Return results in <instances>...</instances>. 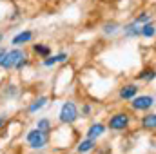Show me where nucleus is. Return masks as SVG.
Returning <instances> with one entry per match:
<instances>
[{
	"instance_id": "nucleus-1",
	"label": "nucleus",
	"mask_w": 156,
	"mask_h": 154,
	"mask_svg": "<svg viewBox=\"0 0 156 154\" xmlns=\"http://www.w3.org/2000/svg\"><path fill=\"white\" fill-rule=\"evenodd\" d=\"M24 56H27L24 49H20V47H11V49H7L5 54L2 56V60H0V67H2L4 71H11V69L16 67V64H18Z\"/></svg>"
},
{
	"instance_id": "nucleus-2",
	"label": "nucleus",
	"mask_w": 156,
	"mask_h": 154,
	"mask_svg": "<svg viewBox=\"0 0 156 154\" xmlns=\"http://www.w3.org/2000/svg\"><path fill=\"white\" fill-rule=\"evenodd\" d=\"M26 142H27V145H29L33 151H40V149H44V147L47 145V136L42 134L38 129L35 127V129H31V131L26 134Z\"/></svg>"
},
{
	"instance_id": "nucleus-3",
	"label": "nucleus",
	"mask_w": 156,
	"mask_h": 154,
	"mask_svg": "<svg viewBox=\"0 0 156 154\" xmlns=\"http://www.w3.org/2000/svg\"><path fill=\"white\" fill-rule=\"evenodd\" d=\"M76 118H78V107L75 105V102H66L60 109L58 120L62 123H73V121H76Z\"/></svg>"
},
{
	"instance_id": "nucleus-4",
	"label": "nucleus",
	"mask_w": 156,
	"mask_h": 154,
	"mask_svg": "<svg viewBox=\"0 0 156 154\" xmlns=\"http://www.w3.org/2000/svg\"><path fill=\"white\" fill-rule=\"evenodd\" d=\"M35 38V33L31 31V29H22V31H18L13 38H11V45L13 47H22V45H26V44H31Z\"/></svg>"
},
{
	"instance_id": "nucleus-5",
	"label": "nucleus",
	"mask_w": 156,
	"mask_h": 154,
	"mask_svg": "<svg viewBox=\"0 0 156 154\" xmlns=\"http://www.w3.org/2000/svg\"><path fill=\"white\" fill-rule=\"evenodd\" d=\"M153 103H154V98L153 96H147V94L134 96L133 98V109H138V111H145V109L153 107Z\"/></svg>"
},
{
	"instance_id": "nucleus-6",
	"label": "nucleus",
	"mask_w": 156,
	"mask_h": 154,
	"mask_svg": "<svg viewBox=\"0 0 156 154\" xmlns=\"http://www.w3.org/2000/svg\"><path fill=\"white\" fill-rule=\"evenodd\" d=\"M127 125H129V116L123 114V113L115 114L109 120V129H113V131H122V129H125Z\"/></svg>"
},
{
	"instance_id": "nucleus-7",
	"label": "nucleus",
	"mask_w": 156,
	"mask_h": 154,
	"mask_svg": "<svg viewBox=\"0 0 156 154\" xmlns=\"http://www.w3.org/2000/svg\"><path fill=\"white\" fill-rule=\"evenodd\" d=\"M67 60V53H58V54H49L47 58H44V65L45 67H53V65H56V64H60V62H66Z\"/></svg>"
},
{
	"instance_id": "nucleus-8",
	"label": "nucleus",
	"mask_w": 156,
	"mask_h": 154,
	"mask_svg": "<svg viewBox=\"0 0 156 154\" xmlns=\"http://www.w3.org/2000/svg\"><path fill=\"white\" fill-rule=\"evenodd\" d=\"M123 35H125V37H138V35H142V24H140L138 20L127 24V26L123 27Z\"/></svg>"
},
{
	"instance_id": "nucleus-9",
	"label": "nucleus",
	"mask_w": 156,
	"mask_h": 154,
	"mask_svg": "<svg viewBox=\"0 0 156 154\" xmlns=\"http://www.w3.org/2000/svg\"><path fill=\"white\" fill-rule=\"evenodd\" d=\"M45 105H47V96H38L37 100H33V102L29 103V107H27V113L35 114V113H38L40 109H44Z\"/></svg>"
},
{
	"instance_id": "nucleus-10",
	"label": "nucleus",
	"mask_w": 156,
	"mask_h": 154,
	"mask_svg": "<svg viewBox=\"0 0 156 154\" xmlns=\"http://www.w3.org/2000/svg\"><path fill=\"white\" fill-rule=\"evenodd\" d=\"M104 132H105V125H104V123H93V125L89 127V131H87V138L96 140V138H100Z\"/></svg>"
},
{
	"instance_id": "nucleus-11",
	"label": "nucleus",
	"mask_w": 156,
	"mask_h": 154,
	"mask_svg": "<svg viewBox=\"0 0 156 154\" xmlns=\"http://www.w3.org/2000/svg\"><path fill=\"white\" fill-rule=\"evenodd\" d=\"M136 93H138V87L131 83V85L122 87V91H120V98H122V100H131V98L136 96Z\"/></svg>"
},
{
	"instance_id": "nucleus-12",
	"label": "nucleus",
	"mask_w": 156,
	"mask_h": 154,
	"mask_svg": "<svg viewBox=\"0 0 156 154\" xmlns=\"http://www.w3.org/2000/svg\"><path fill=\"white\" fill-rule=\"evenodd\" d=\"M33 51H35V54H38L40 58H47L51 54V47L47 44H33Z\"/></svg>"
},
{
	"instance_id": "nucleus-13",
	"label": "nucleus",
	"mask_w": 156,
	"mask_h": 154,
	"mask_svg": "<svg viewBox=\"0 0 156 154\" xmlns=\"http://www.w3.org/2000/svg\"><path fill=\"white\" fill-rule=\"evenodd\" d=\"M37 129H38L42 134L49 136V132H51V121L47 118H40L38 121H37Z\"/></svg>"
},
{
	"instance_id": "nucleus-14",
	"label": "nucleus",
	"mask_w": 156,
	"mask_h": 154,
	"mask_svg": "<svg viewBox=\"0 0 156 154\" xmlns=\"http://www.w3.org/2000/svg\"><path fill=\"white\" fill-rule=\"evenodd\" d=\"M94 142L96 140H91V138H87V140H83V142H80V145L76 147V151L80 154H85V152H89L93 147H94Z\"/></svg>"
},
{
	"instance_id": "nucleus-15",
	"label": "nucleus",
	"mask_w": 156,
	"mask_h": 154,
	"mask_svg": "<svg viewBox=\"0 0 156 154\" xmlns=\"http://www.w3.org/2000/svg\"><path fill=\"white\" fill-rule=\"evenodd\" d=\"M144 129H156V114H147L142 120Z\"/></svg>"
},
{
	"instance_id": "nucleus-16",
	"label": "nucleus",
	"mask_w": 156,
	"mask_h": 154,
	"mask_svg": "<svg viewBox=\"0 0 156 154\" xmlns=\"http://www.w3.org/2000/svg\"><path fill=\"white\" fill-rule=\"evenodd\" d=\"M16 94H18V89H16V85H5L4 87V96L5 98H16Z\"/></svg>"
},
{
	"instance_id": "nucleus-17",
	"label": "nucleus",
	"mask_w": 156,
	"mask_h": 154,
	"mask_svg": "<svg viewBox=\"0 0 156 154\" xmlns=\"http://www.w3.org/2000/svg\"><path fill=\"white\" fill-rule=\"evenodd\" d=\"M118 27L120 26H118L116 22H107V24H104V33L105 35H115L118 31Z\"/></svg>"
},
{
	"instance_id": "nucleus-18",
	"label": "nucleus",
	"mask_w": 156,
	"mask_h": 154,
	"mask_svg": "<svg viewBox=\"0 0 156 154\" xmlns=\"http://www.w3.org/2000/svg\"><path fill=\"white\" fill-rule=\"evenodd\" d=\"M138 78H140V80H147V82H151V80H154V78H156V73L153 71V69H147V71L140 73Z\"/></svg>"
},
{
	"instance_id": "nucleus-19",
	"label": "nucleus",
	"mask_w": 156,
	"mask_h": 154,
	"mask_svg": "<svg viewBox=\"0 0 156 154\" xmlns=\"http://www.w3.org/2000/svg\"><path fill=\"white\" fill-rule=\"evenodd\" d=\"M142 35H144V37H147V38H149V37H153V35H154V27H153V26H149V24H147V26H144V27H142Z\"/></svg>"
},
{
	"instance_id": "nucleus-20",
	"label": "nucleus",
	"mask_w": 156,
	"mask_h": 154,
	"mask_svg": "<svg viewBox=\"0 0 156 154\" xmlns=\"http://www.w3.org/2000/svg\"><path fill=\"white\" fill-rule=\"evenodd\" d=\"M27 64H29V58H27V56H24V58H22V60H20L18 64H16V67H15V71H22V69H24V67H26Z\"/></svg>"
},
{
	"instance_id": "nucleus-21",
	"label": "nucleus",
	"mask_w": 156,
	"mask_h": 154,
	"mask_svg": "<svg viewBox=\"0 0 156 154\" xmlns=\"http://www.w3.org/2000/svg\"><path fill=\"white\" fill-rule=\"evenodd\" d=\"M149 18H151V15H147V13H144L142 16H138L136 20L140 22V24H145V22H149Z\"/></svg>"
},
{
	"instance_id": "nucleus-22",
	"label": "nucleus",
	"mask_w": 156,
	"mask_h": 154,
	"mask_svg": "<svg viewBox=\"0 0 156 154\" xmlns=\"http://www.w3.org/2000/svg\"><path fill=\"white\" fill-rule=\"evenodd\" d=\"M82 113H83V114H89V113H91V107H89V105H83V107H82Z\"/></svg>"
},
{
	"instance_id": "nucleus-23",
	"label": "nucleus",
	"mask_w": 156,
	"mask_h": 154,
	"mask_svg": "<svg viewBox=\"0 0 156 154\" xmlns=\"http://www.w3.org/2000/svg\"><path fill=\"white\" fill-rule=\"evenodd\" d=\"M5 120H7V118H5V114H0V129H2V125L5 123Z\"/></svg>"
},
{
	"instance_id": "nucleus-24",
	"label": "nucleus",
	"mask_w": 156,
	"mask_h": 154,
	"mask_svg": "<svg viewBox=\"0 0 156 154\" xmlns=\"http://www.w3.org/2000/svg\"><path fill=\"white\" fill-rule=\"evenodd\" d=\"M5 51H7V49H5V47H2V45H0V60H2V56H4V54H5Z\"/></svg>"
},
{
	"instance_id": "nucleus-25",
	"label": "nucleus",
	"mask_w": 156,
	"mask_h": 154,
	"mask_svg": "<svg viewBox=\"0 0 156 154\" xmlns=\"http://www.w3.org/2000/svg\"><path fill=\"white\" fill-rule=\"evenodd\" d=\"M4 37H5V35H4V31H0V44H2V40H4Z\"/></svg>"
}]
</instances>
